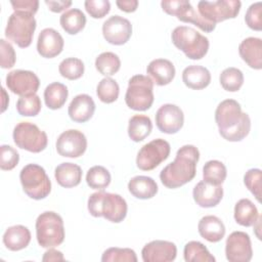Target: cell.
I'll list each match as a JSON object with an SVG mask.
<instances>
[{
  "mask_svg": "<svg viewBox=\"0 0 262 262\" xmlns=\"http://www.w3.org/2000/svg\"><path fill=\"white\" fill-rule=\"evenodd\" d=\"M215 121L220 135L231 142L243 140L250 132L251 120L234 99L221 101L215 111Z\"/></svg>",
  "mask_w": 262,
  "mask_h": 262,
  "instance_id": "6da1fadb",
  "label": "cell"
},
{
  "mask_svg": "<svg viewBox=\"0 0 262 262\" xmlns=\"http://www.w3.org/2000/svg\"><path fill=\"white\" fill-rule=\"evenodd\" d=\"M200 160L199 149L191 144L181 146L175 160L168 164L160 173V179L167 188H177L191 181L196 173Z\"/></svg>",
  "mask_w": 262,
  "mask_h": 262,
  "instance_id": "7a4b0ae2",
  "label": "cell"
},
{
  "mask_svg": "<svg viewBox=\"0 0 262 262\" xmlns=\"http://www.w3.org/2000/svg\"><path fill=\"white\" fill-rule=\"evenodd\" d=\"M88 211L93 217H104L106 220L120 223L127 215V203L117 193L97 191L92 193L87 203Z\"/></svg>",
  "mask_w": 262,
  "mask_h": 262,
  "instance_id": "3957f363",
  "label": "cell"
},
{
  "mask_svg": "<svg viewBox=\"0 0 262 262\" xmlns=\"http://www.w3.org/2000/svg\"><path fill=\"white\" fill-rule=\"evenodd\" d=\"M171 39L173 44L190 59H201L209 50L208 38L190 27H176L171 34Z\"/></svg>",
  "mask_w": 262,
  "mask_h": 262,
  "instance_id": "277c9868",
  "label": "cell"
},
{
  "mask_svg": "<svg viewBox=\"0 0 262 262\" xmlns=\"http://www.w3.org/2000/svg\"><path fill=\"white\" fill-rule=\"evenodd\" d=\"M36 237L42 248H54L64 239L62 218L55 212L45 211L36 220Z\"/></svg>",
  "mask_w": 262,
  "mask_h": 262,
  "instance_id": "5b68a950",
  "label": "cell"
},
{
  "mask_svg": "<svg viewBox=\"0 0 262 262\" xmlns=\"http://www.w3.org/2000/svg\"><path fill=\"white\" fill-rule=\"evenodd\" d=\"M36 19L33 14L23 11H14L7 21L5 37L20 48L29 47L36 30Z\"/></svg>",
  "mask_w": 262,
  "mask_h": 262,
  "instance_id": "8992f818",
  "label": "cell"
},
{
  "mask_svg": "<svg viewBox=\"0 0 262 262\" xmlns=\"http://www.w3.org/2000/svg\"><path fill=\"white\" fill-rule=\"evenodd\" d=\"M19 180L25 193L33 200L45 199L51 191L49 177L37 164L26 165L19 173Z\"/></svg>",
  "mask_w": 262,
  "mask_h": 262,
  "instance_id": "52a82bcc",
  "label": "cell"
},
{
  "mask_svg": "<svg viewBox=\"0 0 262 262\" xmlns=\"http://www.w3.org/2000/svg\"><path fill=\"white\" fill-rule=\"evenodd\" d=\"M154 82L144 75H135L128 82L125 101L128 107L143 112L148 110L154 102Z\"/></svg>",
  "mask_w": 262,
  "mask_h": 262,
  "instance_id": "ba28073f",
  "label": "cell"
},
{
  "mask_svg": "<svg viewBox=\"0 0 262 262\" xmlns=\"http://www.w3.org/2000/svg\"><path fill=\"white\" fill-rule=\"evenodd\" d=\"M14 143L23 149L31 152H40L47 146V134L30 122L18 123L12 133Z\"/></svg>",
  "mask_w": 262,
  "mask_h": 262,
  "instance_id": "9c48e42d",
  "label": "cell"
},
{
  "mask_svg": "<svg viewBox=\"0 0 262 262\" xmlns=\"http://www.w3.org/2000/svg\"><path fill=\"white\" fill-rule=\"evenodd\" d=\"M161 6L166 13L176 16L183 23H191L204 32L210 33L216 28L215 24L203 18L187 0H164Z\"/></svg>",
  "mask_w": 262,
  "mask_h": 262,
  "instance_id": "30bf717a",
  "label": "cell"
},
{
  "mask_svg": "<svg viewBox=\"0 0 262 262\" xmlns=\"http://www.w3.org/2000/svg\"><path fill=\"white\" fill-rule=\"evenodd\" d=\"M241 6L242 3L238 0L200 1L198 3V12L203 18L216 25L225 19L236 17Z\"/></svg>",
  "mask_w": 262,
  "mask_h": 262,
  "instance_id": "8fae6325",
  "label": "cell"
},
{
  "mask_svg": "<svg viewBox=\"0 0 262 262\" xmlns=\"http://www.w3.org/2000/svg\"><path fill=\"white\" fill-rule=\"evenodd\" d=\"M171 147L168 141L158 138L144 144L136 157V166L142 171H150L168 159Z\"/></svg>",
  "mask_w": 262,
  "mask_h": 262,
  "instance_id": "7c38bea8",
  "label": "cell"
},
{
  "mask_svg": "<svg viewBox=\"0 0 262 262\" xmlns=\"http://www.w3.org/2000/svg\"><path fill=\"white\" fill-rule=\"evenodd\" d=\"M6 85L12 93L19 96H28L36 94L40 81L37 75L31 71L14 70L7 74Z\"/></svg>",
  "mask_w": 262,
  "mask_h": 262,
  "instance_id": "4fadbf2b",
  "label": "cell"
},
{
  "mask_svg": "<svg viewBox=\"0 0 262 262\" xmlns=\"http://www.w3.org/2000/svg\"><path fill=\"white\" fill-rule=\"evenodd\" d=\"M225 255L229 262H249L253 256L251 238L244 231H233L225 244Z\"/></svg>",
  "mask_w": 262,
  "mask_h": 262,
  "instance_id": "5bb4252c",
  "label": "cell"
},
{
  "mask_svg": "<svg viewBox=\"0 0 262 262\" xmlns=\"http://www.w3.org/2000/svg\"><path fill=\"white\" fill-rule=\"evenodd\" d=\"M55 146L61 157L79 158L86 151L87 139L81 131L70 129L58 136Z\"/></svg>",
  "mask_w": 262,
  "mask_h": 262,
  "instance_id": "9a60e30c",
  "label": "cell"
},
{
  "mask_svg": "<svg viewBox=\"0 0 262 262\" xmlns=\"http://www.w3.org/2000/svg\"><path fill=\"white\" fill-rule=\"evenodd\" d=\"M183 123V112L179 106L175 104H163L156 113L157 127L163 133L175 134L182 128Z\"/></svg>",
  "mask_w": 262,
  "mask_h": 262,
  "instance_id": "2e32d148",
  "label": "cell"
},
{
  "mask_svg": "<svg viewBox=\"0 0 262 262\" xmlns=\"http://www.w3.org/2000/svg\"><path fill=\"white\" fill-rule=\"evenodd\" d=\"M102 35L108 43L123 45L127 43L132 35V25L123 16L113 15L103 23Z\"/></svg>",
  "mask_w": 262,
  "mask_h": 262,
  "instance_id": "e0dca14e",
  "label": "cell"
},
{
  "mask_svg": "<svg viewBox=\"0 0 262 262\" xmlns=\"http://www.w3.org/2000/svg\"><path fill=\"white\" fill-rule=\"evenodd\" d=\"M177 255V248L174 243L156 239L146 244L141 251L144 262H171Z\"/></svg>",
  "mask_w": 262,
  "mask_h": 262,
  "instance_id": "ac0fdd59",
  "label": "cell"
},
{
  "mask_svg": "<svg viewBox=\"0 0 262 262\" xmlns=\"http://www.w3.org/2000/svg\"><path fill=\"white\" fill-rule=\"evenodd\" d=\"M63 45L61 35L52 28H46L38 36L37 51L42 57L53 58L62 51Z\"/></svg>",
  "mask_w": 262,
  "mask_h": 262,
  "instance_id": "d6986e66",
  "label": "cell"
},
{
  "mask_svg": "<svg viewBox=\"0 0 262 262\" xmlns=\"http://www.w3.org/2000/svg\"><path fill=\"white\" fill-rule=\"evenodd\" d=\"M192 196L200 207L212 208L217 206L222 200L223 188L221 185H214L203 180L194 186Z\"/></svg>",
  "mask_w": 262,
  "mask_h": 262,
  "instance_id": "ffe728a7",
  "label": "cell"
},
{
  "mask_svg": "<svg viewBox=\"0 0 262 262\" xmlns=\"http://www.w3.org/2000/svg\"><path fill=\"white\" fill-rule=\"evenodd\" d=\"M95 112V102L88 94L76 95L71 101L68 114L72 121L85 123L89 121Z\"/></svg>",
  "mask_w": 262,
  "mask_h": 262,
  "instance_id": "44dd1931",
  "label": "cell"
},
{
  "mask_svg": "<svg viewBox=\"0 0 262 262\" xmlns=\"http://www.w3.org/2000/svg\"><path fill=\"white\" fill-rule=\"evenodd\" d=\"M238 53L250 68L262 69V40L260 38L249 37L243 40L238 46Z\"/></svg>",
  "mask_w": 262,
  "mask_h": 262,
  "instance_id": "7402d4cb",
  "label": "cell"
},
{
  "mask_svg": "<svg viewBox=\"0 0 262 262\" xmlns=\"http://www.w3.org/2000/svg\"><path fill=\"white\" fill-rule=\"evenodd\" d=\"M146 73L151 77L154 83L159 86H164L171 83L174 79L175 67L168 59L157 58L148 63Z\"/></svg>",
  "mask_w": 262,
  "mask_h": 262,
  "instance_id": "603a6c76",
  "label": "cell"
},
{
  "mask_svg": "<svg viewBox=\"0 0 262 262\" xmlns=\"http://www.w3.org/2000/svg\"><path fill=\"white\" fill-rule=\"evenodd\" d=\"M200 235L210 243H218L225 235V226L220 218L214 215L204 216L198 224Z\"/></svg>",
  "mask_w": 262,
  "mask_h": 262,
  "instance_id": "cb8c5ba5",
  "label": "cell"
},
{
  "mask_svg": "<svg viewBox=\"0 0 262 262\" xmlns=\"http://www.w3.org/2000/svg\"><path fill=\"white\" fill-rule=\"evenodd\" d=\"M31 232L24 225L8 227L3 234V244L10 251H19L29 246Z\"/></svg>",
  "mask_w": 262,
  "mask_h": 262,
  "instance_id": "d4e9b609",
  "label": "cell"
},
{
  "mask_svg": "<svg viewBox=\"0 0 262 262\" xmlns=\"http://www.w3.org/2000/svg\"><path fill=\"white\" fill-rule=\"evenodd\" d=\"M182 81L188 88L201 90L210 84L211 74L205 67L188 66L182 72Z\"/></svg>",
  "mask_w": 262,
  "mask_h": 262,
  "instance_id": "484cf974",
  "label": "cell"
},
{
  "mask_svg": "<svg viewBox=\"0 0 262 262\" xmlns=\"http://www.w3.org/2000/svg\"><path fill=\"white\" fill-rule=\"evenodd\" d=\"M128 189L136 199L147 200L157 194L158 184L151 177L138 175L130 179L128 182Z\"/></svg>",
  "mask_w": 262,
  "mask_h": 262,
  "instance_id": "4316f807",
  "label": "cell"
},
{
  "mask_svg": "<svg viewBox=\"0 0 262 262\" xmlns=\"http://www.w3.org/2000/svg\"><path fill=\"white\" fill-rule=\"evenodd\" d=\"M54 176L60 186L71 188L80 184L82 169L74 163H61L55 168Z\"/></svg>",
  "mask_w": 262,
  "mask_h": 262,
  "instance_id": "83f0119b",
  "label": "cell"
},
{
  "mask_svg": "<svg viewBox=\"0 0 262 262\" xmlns=\"http://www.w3.org/2000/svg\"><path fill=\"white\" fill-rule=\"evenodd\" d=\"M234 220L242 226H253L259 218L257 207L249 200L242 199L234 206Z\"/></svg>",
  "mask_w": 262,
  "mask_h": 262,
  "instance_id": "f1b7e54d",
  "label": "cell"
},
{
  "mask_svg": "<svg viewBox=\"0 0 262 262\" xmlns=\"http://www.w3.org/2000/svg\"><path fill=\"white\" fill-rule=\"evenodd\" d=\"M152 130V123L149 117L144 115H135L130 118L128 125V135L134 142L145 139Z\"/></svg>",
  "mask_w": 262,
  "mask_h": 262,
  "instance_id": "f546056e",
  "label": "cell"
},
{
  "mask_svg": "<svg viewBox=\"0 0 262 262\" xmlns=\"http://www.w3.org/2000/svg\"><path fill=\"white\" fill-rule=\"evenodd\" d=\"M69 91L64 84L53 82L49 84L44 90L45 104L50 110L60 108L66 103Z\"/></svg>",
  "mask_w": 262,
  "mask_h": 262,
  "instance_id": "4dcf8cb0",
  "label": "cell"
},
{
  "mask_svg": "<svg viewBox=\"0 0 262 262\" xmlns=\"http://www.w3.org/2000/svg\"><path fill=\"white\" fill-rule=\"evenodd\" d=\"M59 23L66 33L76 35L84 29L86 25V16L82 10L78 8H71L60 15Z\"/></svg>",
  "mask_w": 262,
  "mask_h": 262,
  "instance_id": "1f68e13d",
  "label": "cell"
},
{
  "mask_svg": "<svg viewBox=\"0 0 262 262\" xmlns=\"http://www.w3.org/2000/svg\"><path fill=\"white\" fill-rule=\"evenodd\" d=\"M183 257L186 262H215V257L198 241L188 242L184 246Z\"/></svg>",
  "mask_w": 262,
  "mask_h": 262,
  "instance_id": "d6a6232c",
  "label": "cell"
},
{
  "mask_svg": "<svg viewBox=\"0 0 262 262\" xmlns=\"http://www.w3.org/2000/svg\"><path fill=\"white\" fill-rule=\"evenodd\" d=\"M227 175L226 167L224 164L217 160L208 161L203 167V178L204 181L214 184L221 185Z\"/></svg>",
  "mask_w": 262,
  "mask_h": 262,
  "instance_id": "836d02e7",
  "label": "cell"
},
{
  "mask_svg": "<svg viewBox=\"0 0 262 262\" xmlns=\"http://www.w3.org/2000/svg\"><path fill=\"white\" fill-rule=\"evenodd\" d=\"M96 70L103 76L115 75L121 68V60L114 52H102L95 59Z\"/></svg>",
  "mask_w": 262,
  "mask_h": 262,
  "instance_id": "e575fe53",
  "label": "cell"
},
{
  "mask_svg": "<svg viewBox=\"0 0 262 262\" xmlns=\"http://www.w3.org/2000/svg\"><path fill=\"white\" fill-rule=\"evenodd\" d=\"M112 177L110 172L102 166H93L86 174V182L90 188L102 190L111 183Z\"/></svg>",
  "mask_w": 262,
  "mask_h": 262,
  "instance_id": "d590c367",
  "label": "cell"
},
{
  "mask_svg": "<svg viewBox=\"0 0 262 262\" xmlns=\"http://www.w3.org/2000/svg\"><path fill=\"white\" fill-rule=\"evenodd\" d=\"M219 81L224 90L235 92L239 90L244 84V75L241 70L230 67L222 71Z\"/></svg>",
  "mask_w": 262,
  "mask_h": 262,
  "instance_id": "8d00e7d4",
  "label": "cell"
},
{
  "mask_svg": "<svg viewBox=\"0 0 262 262\" xmlns=\"http://www.w3.org/2000/svg\"><path fill=\"white\" fill-rule=\"evenodd\" d=\"M119 93L120 87L118 83L110 77L100 80L96 87V94L99 100L104 103H112L116 101L119 97Z\"/></svg>",
  "mask_w": 262,
  "mask_h": 262,
  "instance_id": "74e56055",
  "label": "cell"
},
{
  "mask_svg": "<svg viewBox=\"0 0 262 262\" xmlns=\"http://www.w3.org/2000/svg\"><path fill=\"white\" fill-rule=\"evenodd\" d=\"M84 63L80 58L68 57L63 59L58 67L59 74L68 80H77L84 74Z\"/></svg>",
  "mask_w": 262,
  "mask_h": 262,
  "instance_id": "f35d334b",
  "label": "cell"
},
{
  "mask_svg": "<svg viewBox=\"0 0 262 262\" xmlns=\"http://www.w3.org/2000/svg\"><path fill=\"white\" fill-rule=\"evenodd\" d=\"M41 99L37 94L20 96L16 102V111L24 117H35L41 111Z\"/></svg>",
  "mask_w": 262,
  "mask_h": 262,
  "instance_id": "ab89813d",
  "label": "cell"
},
{
  "mask_svg": "<svg viewBox=\"0 0 262 262\" xmlns=\"http://www.w3.org/2000/svg\"><path fill=\"white\" fill-rule=\"evenodd\" d=\"M102 262H136L137 256L132 249L129 248H108L102 256Z\"/></svg>",
  "mask_w": 262,
  "mask_h": 262,
  "instance_id": "60d3db41",
  "label": "cell"
},
{
  "mask_svg": "<svg viewBox=\"0 0 262 262\" xmlns=\"http://www.w3.org/2000/svg\"><path fill=\"white\" fill-rule=\"evenodd\" d=\"M261 180L262 171L257 168L248 170L244 176L245 185L254 194L258 202H261Z\"/></svg>",
  "mask_w": 262,
  "mask_h": 262,
  "instance_id": "b9f144b4",
  "label": "cell"
},
{
  "mask_svg": "<svg viewBox=\"0 0 262 262\" xmlns=\"http://www.w3.org/2000/svg\"><path fill=\"white\" fill-rule=\"evenodd\" d=\"M19 161V155L10 145L3 144L0 146V168L5 171L12 170Z\"/></svg>",
  "mask_w": 262,
  "mask_h": 262,
  "instance_id": "7bdbcfd3",
  "label": "cell"
},
{
  "mask_svg": "<svg viewBox=\"0 0 262 262\" xmlns=\"http://www.w3.org/2000/svg\"><path fill=\"white\" fill-rule=\"evenodd\" d=\"M246 24L248 27L255 31H261L262 29V3L256 2L249 6L246 16Z\"/></svg>",
  "mask_w": 262,
  "mask_h": 262,
  "instance_id": "ee69618b",
  "label": "cell"
},
{
  "mask_svg": "<svg viewBox=\"0 0 262 262\" xmlns=\"http://www.w3.org/2000/svg\"><path fill=\"white\" fill-rule=\"evenodd\" d=\"M85 9L93 18H102L111 10V3L107 0H86Z\"/></svg>",
  "mask_w": 262,
  "mask_h": 262,
  "instance_id": "f6af8a7d",
  "label": "cell"
},
{
  "mask_svg": "<svg viewBox=\"0 0 262 262\" xmlns=\"http://www.w3.org/2000/svg\"><path fill=\"white\" fill-rule=\"evenodd\" d=\"M0 57H1V68L2 69H10L14 66L16 56L15 51L12 45L5 41L4 39L0 40Z\"/></svg>",
  "mask_w": 262,
  "mask_h": 262,
  "instance_id": "bcb514c9",
  "label": "cell"
},
{
  "mask_svg": "<svg viewBox=\"0 0 262 262\" xmlns=\"http://www.w3.org/2000/svg\"><path fill=\"white\" fill-rule=\"evenodd\" d=\"M10 4L14 11L28 12L33 15L38 11V7H39L38 0H15V1H10Z\"/></svg>",
  "mask_w": 262,
  "mask_h": 262,
  "instance_id": "7dc6e473",
  "label": "cell"
},
{
  "mask_svg": "<svg viewBox=\"0 0 262 262\" xmlns=\"http://www.w3.org/2000/svg\"><path fill=\"white\" fill-rule=\"evenodd\" d=\"M45 4L48 6L49 10L52 12H61L69 8L72 5V1H62V0H57V1H52V0H46Z\"/></svg>",
  "mask_w": 262,
  "mask_h": 262,
  "instance_id": "c3c4849f",
  "label": "cell"
},
{
  "mask_svg": "<svg viewBox=\"0 0 262 262\" xmlns=\"http://www.w3.org/2000/svg\"><path fill=\"white\" fill-rule=\"evenodd\" d=\"M117 6L125 12H134L137 9L138 1L137 0H118L116 1Z\"/></svg>",
  "mask_w": 262,
  "mask_h": 262,
  "instance_id": "681fc988",
  "label": "cell"
},
{
  "mask_svg": "<svg viewBox=\"0 0 262 262\" xmlns=\"http://www.w3.org/2000/svg\"><path fill=\"white\" fill-rule=\"evenodd\" d=\"M64 258H63V255L60 251H57L55 249H52V248H49V250H47L43 257H42V261L46 262H50V261H63Z\"/></svg>",
  "mask_w": 262,
  "mask_h": 262,
  "instance_id": "f907efd6",
  "label": "cell"
},
{
  "mask_svg": "<svg viewBox=\"0 0 262 262\" xmlns=\"http://www.w3.org/2000/svg\"><path fill=\"white\" fill-rule=\"evenodd\" d=\"M2 90V95H3V102H2V110H1V112H4L5 110H6V107H7V103L5 102L6 100L8 101V96L6 95V92H5V89L4 88H2L1 89Z\"/></svg>",
  "mask_w": 262,
  "mask_h": 262,
  "instance_id": "816d5d0a",
  "label": "cell"
}]
</instances>
